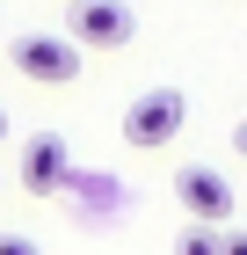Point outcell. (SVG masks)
<instances>
[{
	"mask_svg": "<svg viewBox=\"0 0 247 255\" xmlns=\"http://www.w3.org/2000/svg\"><path fill=\"white\" fill-rule=\"evenodd\" d=\"M182 124H189V95H182V88H146V95L124 110V146L160 153V146H174Z\"/></svg>",
	"mask_w": 247,
	"mask_h": 255,
	"instance_id": "6da1fadb",
	"label": "cell"
},
{
	"mask_svg": "<svg viewBox=\"0 0 247 255\" xmlns=\"http://www.w3.org/2000/svg\"><path fill=\"white\" fill-rule=\"evenodd\" d=\"M174 204L189 212V226H211V234H226V219H233V182L211 168V160H189V168H174Z\"/></svg>",
	"mask_w": 247,
	"mask_h": 255,
	"instance_id": "7a4b0ae2",
	"label": "cell"
},
{
	"mask_svg": "<svg viewBox=\"0 0 247 255\" xmlns=\"http://www.w3.org/2000/svg\"><path fill=\"white\" fill-rule=\"evenodd\" d=\"M15 73L44 80V88H73L80 80V44L58 37V29H29V37H15Z\"/></svg>",
	"mask_w": 247,
	"mask_h": 255,
	"instance_id": "3957f363",
	"label": "cell"
},
{
	"mask_svg": "<svg viewBox=\"0 0 247 255\" xmlns=\"http://www.w3.org/2000/svg\"><path fill=\"white\" fill-rule=\"evenodd\" d=\"M131 29H138V15L124 0H73V15H66V37L80 51H124Z\"/></svg>",
	"mask_w": 247,
	"mask_h": 255,
	"instance_id": "277c9868",
	"label": "cell"
},
{
	"mask_svg": "<svg viewBox=\"0 0 247 255\" xmlns=\"http://www.w3.org/2000/svg\"><path fill=\"white\" fill-rule=\"evenodd\" d=\"M15 182H22L29 197H58L66 182H73V146H66L58 131H37L29 146H22V168H15Z\"/></svg>",
	"mask_w": 247,
	"mask_h": 255,
	"instance_id": "5b68a950",
	"label": "cell"
},
{
	"mask_svg": "<svg viewBox=\"0 0 247 255\" xmlns=\"http://www.w3.org/2000/svg\"><path fill=\"white\" fill-rule=\"evenodd\" d=\"M174 255H226V241L211 234V226H189V234L174 241Z\"/></svg>",
	"mask_w": 247,
	"mask_h": 255,
	"instance_id": "8992f818",
	"label": "cell"
},
{
	"mask_svg": "<svg viewBox=\"0 0 247 255\" xmlns=\"http://www.w3.org/2000/svg\"><path fill=\"white\" fill-rule=\"evenodd\" d=\"M0 255H44V248H37L29 234H0Z\"/></svg>",
	"mask_w": 247,
	"mask_h": 255,
	"instance_id": "52a82bcc",
	"label": "cell"
},
{
	"mask_svg": "<svg viewBox=\"0 0 247 255\" xmlns=\"http://www.w3.org/2000/svg\"><path fill=\"white\" fill-rule=\"evenodd\" d=\"M218 241H226V255H247V234H218Z\"/></svg>",
	"mask_w": 247,
	"mask_h": 255,
	"instance_id": "ba28073f",
	"label": "cell"
},
{
	"mask_svg": "<svg viewBox=\"0 0 247 255\" xmlns=\"http://www.w3.org/2000/svg\"><path fill=\"white\" fill-rule=\"evenodd\" d=\"M233 146H240V153H247V117H240V124H233Z\"/></svg>",
	"mask_w": 247,
	"mask_h": 255,
	"instance_id": "9c48e42d",
	"label": "cell"
},
{
	"mask_svg": "<svg viewBox=\"0 0 247 255\" xmlns=\"http://www.w3.org/2000/svg\"><path fill=\"white\" fill-rule=\"evenodd\" d=\"M0 138H7V110H0Z\"/></svg>",
	"mask_w": 247,
	"mask_h": 255,
	"instance_id": "30bf717a",
	"label": "cell"
}]
</instances>
